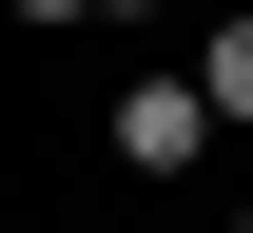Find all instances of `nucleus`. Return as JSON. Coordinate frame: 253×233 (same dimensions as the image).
<instances>
[{"label": "nucleus", "instance_id": "obj_1", "mask_svg": "<svg viewBox=\"0 0 253 233\" xmlns=\"http://www.w3.org/2000/svg\"><path fill=\"white\" fill-rule=\"evenodd\" d=\"M97 156H117V175H195V156H214L195 59H136V78H117V117H97Z\"/></svg>", "mask_w": 253, "mask_h": 233}, {"label": "nucleus", "instance_id": "obj_2", "mask_svg": "<svg viewBox=\"0 0 253 233\" xmlns=\"http://www.w3.org/2000/svg\"><path fill=\"white\" fill-rule=\"evenodd\" d=\"M195 98H214V136H253V20H214V39H195Z\"/></svg>", "mask_w": 253, "mask_h": 233}, {"label": "nucleus", "instance_id": "obj_3", "mask_svg": "<svg viewBox=\"0 0 253 233\" xmlns=\"http://www.w3.org/2000/svg\"><path fill=\"white\" fill-rule=\"evenodd\" d=\"M0 20H156V0H0Z\"/></svg>", "mask_w": 253, "mask_h": 233}, {"label": "nucleus", "instance_id": "obj_4", "mask_svg": "<svg viewBox=\"0 0 253 233\" xmlns=\"http://www.w3.org/2000/svg\"><path fill=\"white\" fill-rule=\"evenodd\" d=\"M234 233H253V195H234Z\"/></svg>", "mask_w": 253, "mask_h": 233}]
</instances>
